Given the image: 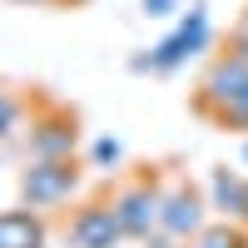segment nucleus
I'll use <instances>...</instances> for the list:
<instances>
[{
	"mask_svg": "<svg viewBox=\"0 0 248 248\" xmlns=\"http://www.w3.org/2000/svg\"><path fill=\"white\" fill-rule=\"evenodd\" d=\"M79 189V169L75 159H35L25 174H20V199L25 209H55Z\"/></svg>",
	"mask_w": 248,
	"mask_h": 248,
	"instance_id": "1",
	"label": "nucleus"
},
{
	"mask_svg": "<svg viewBox=\"0 0 248 248\" xmlns=\"http://www.w3.org/2000/svg\"><path fill=\"white\" fill-rule=\"evenodd\" d=\"M203 45H209V15H203V10H189V15L179 20V30L164 35L144 60H134V65H139V70H179L184 60L199 55Z\"/></svg>",
	"mask_w": 248,
	"mask_h": 248,
	"instance_id": "2",
	"label": "nucleus"
},
{
	"mask_svg": "<svg viewBox=\"0 0 248 248\" xmlns=\"http://www.w3.org/2000/svg\"><path fill=\"white\" fill-rule=\"evenodd\" d=\"M114 214H119V229L129 238H149L164 223V194L154 184H129V189L114 194Z\"/></svg>",
	"mask_w": 248,
	"mask_h": 248,
	"instance_id": "3",
	"label": "nucleus"
},
{
	"mask_svg": "<svg viewBox=\"0 0 248 248\" xmlns=\"http://www.w3.org/2000/svg\"><path fill=\"white\" fill-rule=\"evenodd\" d=\"M248 94V60H238V55H223L218 65L209 70V79H203V90H199V109L203 114H229L238 99Z\"/></svg>",
	"mask_w": 248,
	"mask_h": 248,
	"instance_id": "4",
	"label": "nucleus"
},
{
	"mask_svg": "<svg viewBox=\"0 0 248 248\" xmlns=\"http://www.w3.org/2000/svg\"><path fill=\"white\" fill-rule=\"evenodd\" d=\"M203 194L194 189V184H179V189H169L164 194V223H159V233L164 238H199L203 229H209V218H203Z\"/></svg>",
	"mask_w": 248,
	"mask_h": 248,
	"instance_id": "5",
	"label": "nucleus"
},
{
	"mask_svg": "<svg viewBox=\"0 0 248 248\" xmlns=\"http://www.w3.org/2000/svg\"><path fill=\"white\" fill-rule=\"evenodd\" d=\"M119 238H124V229H119L114 203H85L70 218V243L75 248H114Z\"/></svg>",
	"mask_w": 248,
	"mask_h": 248,
	"instance_id": "6",
	"label": "nucleus"
},
{
	"mask_svg": "<svg viewBox=\"0 0 248 248\" xmlns=\"http://www.w3.org/2000/svg\"><path fill=\"white\" fill-rule=\"evenodd\" d=\"M75 114H45L40 124H30V159H75Z\"/></svg>",
	"mask_w": 248,
	"mask_h": 248,
	"instance_id": "7",
	"label": "nucleus"
},
{
	"mask_svg": "<svg viewBox=\"0 0 248 248\" xmlns=\"http://www.w3.org/2000/svg\"><path fill=\"white\" fill-rule=\"evenodd\" d=\"M0 248H45V223L35 209H5L0 214Z\"/></svg>",
	"mask_w": 248,
	"mask_h": 248,
	"instance_id": "8",
	"label": "nucleus"
},
{
	"mask_svg": "<svg viewBox=\"0 0 248 248\" xmlns=\"http://www.w3.org/2000/svg\"><path fill=\"white\" fill-rule=\"evenodd\" d=\"M209 209H218L223 218L238 223L248 214V179H238L229 169H214V179H209Z\"/></svg>",
	"mask_w": 248,
	"mask_h": 248,
	"instance_id": "9",
	"label": "nucleus"
},
{
	"mask_svg": "<svg viewBox=\"0 0 248 248\" xmlns=\"http://www.w3.org/2000/svg\"><path fill=\"white\" fill-rule=\"evenodd\" d=\"M194 248H248V229H238L233 218H223V223H209L199 238H194Z\"/></svg>",
	"mask_w": 248,
	"mask_h": 248,
	"instance_id": "10",
	"label": "nucleus"
},
{
	"mask_svg": "<svg viewBox=\"0 0 248 248\" xmlns=\"http://www.w3.org/2000/svg\"><path fill=\"white\" fill-rule=\"evenodd\" d=\"M15 129H20V99L10 90H0V144H5Z\"/></svg>",
	"mask_w": 248,
	"mask_h": 248,
	"instance_id": "11",
	"label": "nucleus"
},
{
	"mask_svg": "<svg viewBox=\"0 0 248 248\" xmlns=\"http://www.w3.org/2000/svg\"><path fill=\"white\" fill-rule=\"evenodd\" d=\"M90 154H94V164H119V144L114 139H94Z\"/></svg>",
	"mask_w": 248,
	"mask_h": 248,
	"instance_id": "12",
	"label": "nucleus"
},
{
	"mask_svg": "<svg viewBox=\"0 0 248 248\" xmlns=\"http://www.w3.org/2000/svg\"><path fill=\"white\" fill-rule=\"evenodd\" d=\"M223 124H238V129H248V94L238 99V105H233L229 114H223Z\"/></svg>",
	"mask_w": 248,
	"mask_h": 248,
	"instance_id": "13",
	"label": "nucleus"
},
{
	"mask_svg": "<svg viewBox=\"0 0 248 248\" xmlns=\"http://www.w3.org/2000/svg\"><path fill=\"white\" fill-rule=\"evenodd\" d=\"M179 0H144V15H174Z\"/></svg>",
	"mask_w": 248,
	"mask_h": 248,
	"instance_id": "14",
	"label": "nucleus"
},
{
	"mask_svg": "<svg viewBox=\"0 0 248 248\" xmlns=\"http://www.w3.org/2000/svg\"><path fill=\"white\" fill-rule=\"evenodd\" d=\"M154 248H194V243H184V238H159Z\"/></svg>",
	"mask_w": 248,
	"mask_h": 248,
	"instance_id": "15",
	"label": "nucleus"
},
{
	"mask_svg": "<svg viewBox=\"0 0 248 248\" xmlns=\"http://www.w3.org/2000/svg\"><path fill=\"white\" fill-rule=\"evenodd\" d=\"M243 159H248V144H243Z\"/></svg>",
	"mask_w": 248,
	"mask_h": 248,
	"instance_id": "16",
	"label": "nucleus"
},
{
	"mask_svg": "<svg viewBox=\"0 0 248 248\" xmlns=\"http://www.w3.org/2000/svg\"><path fill=\"white\" fill-rule=\"evenodd\" d=\"M243 223H248V214H243Z\"/></svg>",
	"mask_w": 248,
	"mask_h": 248,
	"instance_id": "17",
	"label": "nucleus"
}]
</instances>
